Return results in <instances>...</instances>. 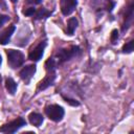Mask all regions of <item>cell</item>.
<instances>
[{"mask_svg":"<svg viewBox=\"0 0 134 134\" xmlns=\"http://www.w3.org/2000/svg\"><path fill=\"white\" fill-rule=\"evenodd\" d=\"M7 61L12 68H18L20 67L24 62V55L19 50L9 49L7 51Z\"/></svg>","mask_w":134,"mask_h":134,"instance_id":"cell-1","label":"cell"},{"mask_svg":"<svg viewBox=\"0 0 134 134\" xmlns=\"http://www.w3.org/2000/svg\"><path fill=\"white\" fill-rule=\"evenodd\" d=\"M45 113L49 117V119L53 121H60L64 116V109L59 105H50L46 107Z\"/></svg>","mask_w":134,"mask_h":134,"instance_id":"cell-2","label":"cell"},{"mask_svg":"<svg viewBox=\"0 0 134 134\" xmlns=\"http://www.w3.org/2000/svg\"><path fill=\"white\" fill-rule=\"evenodd\" d=\"M25 124L26 122H25V120L22 117H18L17 119H15L13 121L3 125L0 128V132H2V133H14L17 130H19L21 127L25 126Z\"/></svg>","mask_w":134,"mask_h":134,"instance_id":"cell-3","label":"cell"},{"mask_svg":"<svg viewBox=\"0 0 134 134\" xmlns=\"http://www.w3.org/2000/svg\"><path fill=\"white\" fill-rule=\"evenodd\" d=\"M80 51V48L76 46H71L69 48H65V49H61L58 53H57V58H58V62L62 63L65 62L67 60H70L71 58H73L74 55L77 54V52Z\"/></svg>","mask_w":134,"mask_h":134,"instance_id":"cell-4","label":"cell"},{"mask_svg":"<svg viewBox=\"0 0 134 134\" xmlns=\"http://www.w3.org/2000/svg\"><path fill=\"white\" fill-rule=\"evenodd\" d=\"M77 1L76 0H61L60 6H61V10L63 13V15L67 16L70 15L76 7Z\"/></svg>","mask_w":134,"mask_h":134,"instance_id":"cell-5","label":"cell"},{"mask_svg":"<svg viewBox=\"0 0 134 134\" xmlns=\"http://www.w3.org/2000/svg\"><path fill=\"white\" fill-rule=\"evenodd\" d=\"M46 46V43L45 42H41L39 45H37L34 49L30 50L29 54H28V58L31 60V61H39L42 55H43V52H44V48Z\"/></svg>","mask_w":134,"mask_h":134,"instance_id":"cell-6","label":"cell"},{"mask_svg":"<svg viewBox=\"0 0 134 134\" xmlns=\"http://www.w3.org/2000/svg\"><path fill=\"white\" fill-rule=\"evenodd\" d=\"M35 72H36V66L35 65H28V66H25L20 71V76L25 83H28L30 81V79L32 77V75L35 74Z\"/></svg>","mask_w":134,"mask_h":134,"instance_id":"cell-7","label":"cell"},{"mask_svg":"<svg viewBox=\"0 0 134 134\" xmlns=\"http://www.w3.org/2000/svg\"><path fill=\"white\" fill-rule=\"evenodd\" d=\"M48 71H49V72L47 73V75L41 81V83H40V85H39V89H45V88H47L48 86L52 85V83H53V81H54V77H55L54 71H53V69H50V70H48Z\"/></svg>","mask_w":134,"mask_h":134,"instance_id":"cell-8","label":"cell"},{"mask_svg":"<svg viewBox=\"0 0 134 134\" xmlns=\"http://www.w3.org/2000/svg\"><path fill=\"white\" fill-rule=\"evenodd\" d=\"M15 29H16V28H15V26H14V25H12V26L7 27L5 30H3V31L0 34V44H2V45L6 44V43L9 41L10 37L13 36V34H14Z\"/></svg>","mask_w":134,"mask_h":134,"instance_id":"cell-9","label":"cell"},{"mask_svg":"<svg viewBox=\"0 0 134 134\" xmlns=\"http://www.w3.org/2000/svg\"><path fill=\"white\" fill-rule=\"evenodd\" d=\"M28 118H29L30 124L36 126V127H40L43 122V116L39 113H30Z\"/></svg>","mask_w":134,"mask_h":134,"instance_id":"cell-10","label":"cell"},{"mask_svg":"<svg viewBox=\"0 0 134 134\" xmlns=\"http://www.w3.org/2000/svg\"><path fill=\"white\" fill-rule=\"evenodd\" d=\"M76 26H77V21H76V19H75V18L69 19V20H68V24H67L66 32H67L68 35H70V36L73 35V32H74Z\"/></svg>","mask_w":134,"mask_h":134,"instance_id":"cell-11","label":"cell"},{"mask_svg":"<svg viewBox=\"0 0 134 134\" xmlns=\"http://www.w3.org/2000/svg\"><path fill=\"white\" fill-rule=\"evenodd\" d=\"M5 86H6V89L8 90V92L12 93V94H14V93L16 92V90H17V84H16V82H15L13 79H10V77L6 79V84H5Z\"/></svg>","mask_w":134,"mask_h":134,"instance_id":"cell-12","label":"cell"},{"mask_svg":"<svg viewBox=\"0 0 134 134\" xmlns=\"http://www.w3.org/2000/svg\"><path fill=\"white\" fill-rule=\"evenodd\" d=\"M50 15V13L49 12H47L45 8H41L38 13H37V15H36V18L37 19H41V18H46L47 16H49Z\"/></svg>","mask_w":134,"mask_h":134,"instance_id":"cell-13","label":"cell"},{"mask_svg":"<svg viewBox=\"0 0 134 134\" xmlns=\"http://www.w3.org/2000/svg\"><path fill=\"white\" fill-rule=\"evenodd\" d=\"M124 52H131L133 50V41H129L128 43H126L122 47Z\"/></svg>","mask_w":134,"mask_h":134,"instance_id":"cell-14","label":"cell"},{"mask_svg":"<svg viewBox=\"0 0 134 134\" xmlns=\"http://www.w3.org/2000/svg\"><path fill=\"white\" fill-rule=\"evenodd\" d=\"M35 12H36V9L30 7V8H28V9L24 10V12H23V14H24V15H26V16H32V15L35 14Z\"/></svg>","mask_w":134,"mask_h":134,"instance_id":"cell-15","label":"cell"},{"mask_svg":"<svg viewBox=\"0 0 134 134\" xmlns=\"http://www.w3.org/2000/svg\"><path fill=\"white\" fill-rule=\"evenodd\" d=\"M7 20H8V17H7V16H5V15H0V27H1Z\"/></svg>","mask_w":134,"mask_h":134,"instance_id":"cell-16","label":"cell"},{"mask_svg":"<svg viewBox=\"0 0 134 134\" xmlns=\"http://www.w3.org/2000/svg\"><path fill=\"white\" fill-rule=\"evenodd\" d=\"M117 38H118V32H117V30H113V31H112V36H111L112 42L114 43V41H115Z\"/></svg>","mask_w":134,"mask_h":134,"instance_id":"cell-17","label":"cell"},{"mask_svg":"<svg viewBox=\"0 0 134 134\" xmlns=\"http://www.w3.org/2000/svg\"><path fill=\"white\" fill-rule=\"evenodd\" d=\"M42 0H27L28 3H34V4H39Z\"/></svg>","mask_w":134,"mask_h":134,"instance_id":"cell-18","label":"cell"},{"mask_svg":"<svg viewBox=\"0 0 134 134\" xmlns=\"http://www.w3.org/2000/svg\"><path fill=\"white\" fill-rule=\"evenodd\" d=\"M3 4H4V0H0V7H1Z\"/></svg>","mask_w":134,"mask_h":134,"instance_id":"cell-19","label":"cell"},{"mask_svg":"<svg viewBox=\"0 0 134 134\" xmlns=\"http://www.w3.org/2000/svg\"><path fill=\"white\" fill-rule=\"evenodd\" d=\"M1 62H2V59H1V55H0V64H1Z\"/></svg>","mask_w":134,"mask_h":134,"instance_id":"cell-20","label":"cell"},{"mask_svg":"<svg viewBox=\"0 0 134 134\" xmlns=\"http://www.w3.org/2000/svg\"><path fill=\"white\" fill-rule=\"evenodd\" d=\"M10 1H13V2H15V1H17V0H10Z\"/></svg>","mask_w":134,"mask_h":134,"instance_id":"cell-21","label":"cell"},{"mask_svg":"<svg viewBox=\"0 0 134 134\" xmlns=\"http://www.w3.org/2000/svg\"><path fill=\"white\" fill-rule=\"evenodd\" d=\"M0 81H1V77H0Z\"/></svg>","mask_w":134,"mask_h":134,"instance_id":"cell-22","label":"cell"}]
</instances>
